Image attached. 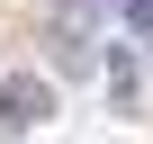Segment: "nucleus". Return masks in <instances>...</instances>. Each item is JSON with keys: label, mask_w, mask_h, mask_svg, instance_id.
<instances>
[{"label": "nucleus", "mask_w": 153, "mask_h": 144, "mask_svg": "<svg viewBox=\"0 0 153 144\" xmlns=\"http://www.w3.org/2000/svg\"><path fill=\"white\" fill-rule=\"evenodd\" d=\"M90 9H99V0H54V9H45V36H54V63L63 72H90Z\"/></svg>", "instance_id": "f257e3e1"}, {"label": "nucleus", "mask_w": 153, "mask_h": 144, "mask_svg": "<svg viewBox=\"0 0 153 144\" xmlns=\"http://www.w3.org/2000/svg\"><path fill=\"white\" fill-rule=\"evenodd\" d=\"M45 117H54V81L9 72V81H0V126H45Z\"/></svg>", "instance_id": "f03ea898"}, {"label": "nucleus", "mask_w": 153, "mask_h": 144, "mask_svg": "<svg viewBox=\"0 0 153 144\" xmlns=\"http://www.w3.org/2000/svg\"><path fill=\"white\" fill-rule=\"evenodd\" d=\"M99 90H108L117 108H135V99H144V72H135V54H126V45H108V63H99Z\"/></svg>", "instance_id": "7ed1b4c3"}, {"label": "nucleus", "mask_w": 153, "mask_h": 144, "mask_svg": "<svg viewBox=\"0 0 153 144\" xmlns=\"http://www.w3.org/2000/svg\"><path fill=\"white\" fill-rule=\"evenodd\" d=\"M117 18H126L135 36H153V0H117Z\"/></svg>", "instance_id": "20e7f679"}]
</instances>
